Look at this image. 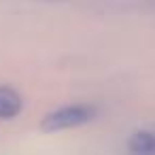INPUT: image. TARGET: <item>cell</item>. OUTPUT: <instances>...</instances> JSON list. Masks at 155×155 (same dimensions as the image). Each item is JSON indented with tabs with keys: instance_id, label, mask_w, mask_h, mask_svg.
<instances>
[{
	"instance_id": "3957f363",
	"label": "cell",
	"mask_w": 155,
	"mask_h": 155,
	"mask_svg": "<svg viewBox=\"0 0 155 155\" xmlns=\"http://www.w3.org/2000/svg\"><path fill=\"white\" fill-rule=\"evenodd\" d=\"M130 155H155V132L153 130H140L130 136L127 140Z\"/></svg>"
},
{
	"instance_id": "277c9868",
	"label": "cell",
	"mask_w": 155,
	"mask_h": 155,
	"mask_svg": "<svg viewBox=\"0 0 155 155\" xmlns=\"http://www.w3.org/2000/svg\"><path fill=\"white\" fill-rule=\"evenodd\" d=\"M36 2H66V0H36Z\"/></svg>"
},
{
	"instance_id": "7a4b0ae2",
	"label": "cell",
	"mask_w": 155,
	"mask_h": 155,
	"mask_svg": "<svg viewBox=\"0 0 155 155\" xmlns=\"http://www.w3.org/2000/svg\"><path fill=\"white\" fill-rule=\"evenodd\" d=\"M24 108V100L15 87L0 85V121L15 119Z\"/></svg>"
},
{
	"instance_id": "6da1fadb",
	"label": "cell",
	"mask_w": 155,
	"mask_h": 155,
	"mask_svg": "<svg viewBox=\"0 0 155 155\" xmlns=\"http://www.w3.org/2000/svg\"><path fill=\"white\" fill-rule=\"evenodd\" d=\"M100 108L91 102H77V104H66L60 106L51 113H47L41 121V130L43 132H64V130H72L79 125H85L89 121H94L98 117Z\"/></svg>"
}]
</instances>
